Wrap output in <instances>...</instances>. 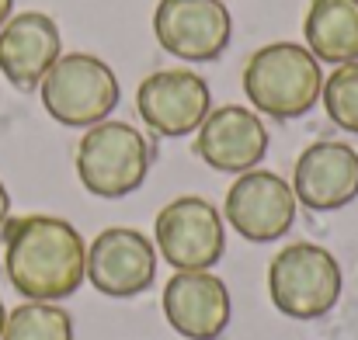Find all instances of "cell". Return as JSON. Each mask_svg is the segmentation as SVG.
<instances>
[{"label": "cell", "mask_w": 358, "mask_h": 340, "mask_svg": "<svg viewBox=\"0 0 358 340\" xmlns=\"http://www.w3.org/2000/svg\"><path fill=\"white\" fill-rule=\"evenodd\" d=\"M0 340H73V316L56 302H24L7 313Z\"/></svg>", "instance_id": "cell-16"}, {"label": "cell", "mask_w": 358, "mask_h": 340, "mask_svg": "<svg viewBox=\"0 0 358 340\" xmlns=\"http://www.w3.org/2000/svg\"><path fill=\"white\" fill-rule=\"evenodd\" d=\"M153 35L171 56L209 63L230 45L234 21L223 0H160L153 10Z\"/></svg>", "instance_id": "cell-7"}, {"label": "cell", "mask_w": 358, "mask_h": 340, "mask_svg": "<svg viewBox=\"0 0 358 340\" xmlns=\"http://www.w3.org/2000/svg\"><path fill=\"white\" fill-rule=\"evenodd\" d=\"M38 91H42V108L70 128H91L105 121L119 105L115 70L91 52L59 56L52 70L42 77Z\"/></svg>", "instance_id": "cell-4"}, {"label": "cell", "mask_w": 358, "mask_h": 340, "mask_svg": "<svg viewBox=\"0 0 358 340\" xmlns=\"http://www.w3.org/2000/svg\"><path fill=\"white\" fill-rule=\"evenodd\" d=\"M139 118L160 135H188L199 132L206 114L213 112L209 84L192 70H157L136 91Z\"/></svg>", "instance_id": "cell-10"}, {"label": "cell", "mask_w": 358, "mask_h": 340, "mask_svg": "<svg viewBox=\"0 0 358 340\" xmlns=\"http://www.w3.org/2000/svg\"><path fill=\"white\" fill-rule=\"evenodd\" d=\"M164 316L188 340H216L230 327V292L213 271H174L164 285Z\"/></svg>", "instance_id": "cell-12"}, {"label": "cell", "mask_w": 358, "mask_h": 340, "mask_svg": "<svg viewBox=\"0 0 358 340\" xmlns=\"http://www.w3.org/2000/svg\"><path fill=\"white\" fill-rule=\"evenodd\" d=\"M296 205L292 184L271 170H243L227 191V219L250 243L282 239L296 223Z\"/></svg>", "instance_id": "cell-9"}, {"label": "cell", "mask_w": 358, "mask_h": 340, "mask_svg": "<svg viewBox=\"0 0 358 340\" xmlns=\"http://www.w3.org/2000/svg\"><path fill=\"white\" fill-rule=\"evenodd\" d=\"M3 320H7V309H3V302H0V334H3Z\"/></svg>", "instance_id": "cell-20"}, {"label": "cell", "mask_w": 358, "mask_h": 340, "mask_svg": "<svg viewBox=\"0 0 358 340\" xmlns=\"http://www.w3.org/2000/svg\"><path fill=\"white\" fill-rule=\"evenodd\" d=\"M10 10H14V0H0V28L7 24V17H10Z\"/></svg>", "instance_id": "cell-19"}, {"label": "cell", "mask_w": 358, "mask_h": 340, "mask_svg": "<svg viewBox=\"0 0 358 340\" xmlns=\"http://www.w3.org/2000/svg\"><path fill=\"white\" fill-rule=\"evenodd\" d=\"M320 101H324V108H327V118H331L338 128L358 135V63L338 66V70L324 80Z\"/></svg>", "instance_id": "cell-17"}, {"label": "cell", "mask_w": 358, "mask_h": 340, "mask_svg": "<svg viewBox=\"0 0 358 340\" xmlns=\"http://www.w3.org/2000/svg\"><path fill=\"white\" fill-rule=\"evenodd\" d=\"M3 271L28 302L70 299L87 278L84 236L59 216H17L3 229Z\"/></svg>", "instance_id": "cell-1"}, {"label": "cell", "mask_w": 358, "mask_h": 340, "mask_svg": "<svg viewBox=\"0 0 358 340\" xmlns=\"http://www.w3.org/2000/svg\"><path fill=\"white\" fill-rule=\"evenodd\" d=\"M150 170V146L129 121H98L77 142V177L98 198L132 195Z\"/></svg>", "instance_id": "cell-5"}, {"label": "cell", "mask_w": 358, "mask_h": 340, "mask_svg": "<svg viewBox=\"0 0 358 340\" xmlns=\"http://www.w3.org/2000/svg\"><path fill=\"white\" fill-rule=\"evenodd\" d=\"M324 91L320 59L299 42H271L250 52L243 66V94L261 114L278 121L306 114Z\"/></svg>", "instance_id": "cell-2"}, {"label": "cell", "mask_w": 358, "mask_h": 340, "mask_svg": "<svg viewBox=\"0 0 358 340\" xmlns=\"http://www.w3.org/2000/svg\"><path fill=\"white\" fill-rule=\"evenodd\" d=\"M195 153L223 174L254 170L268 153V128L250 108L223 105L206 114V121L199 125Z\"/></svg>", "instance_id": "cell-14"}, {"label": "cell", "mask_w": 358, "mask_h": 340, "mask_svg": "<svg viewBox=\"0 0 358 340\" xmlns=\"http://www.w3.org/2000/svg\"><path fill=\"white\" fill-rule=\"evenodd\" d=\"M268 295L289 320L327 316L341 295V267L327 246L289 243L268 264Z\"/></svg>", "instance_id": "cell-3"}, {"label": "cell", "mask_w": 358, "mask_h": 340, "mask_svg": "<svg viewBox=\"0 0 358 340\" xmlns=\"http://www.w3.org/2000/svg\"><path fill=\"white\" fill-rule=\"evenodd\" d=\"M153 246L174 271H209L227 250L223 216L199 195L174 198L153 223Z\"/></svg>", "instance_id": "cell-6"}, {"label": "cell", "mask_w": 358, "mask_h": 340, "mask_svg": "<svg viewBox=\"0 0 358 340\" xmlns=\"http://www.w3.org/2000/svg\"><path fill=\"white\" fill-rule=\"evenodd\" d=\"M292 195L313 212H334L358 198V153L348 142H313L292 170Z\"/></svg>", "instance_id": "cell-11"}, {"label": "cell", "mask_w": 358, "mask_h": 340, "mask_svg": "<svg viewBox=\"0 0 358 340\" xmlns=\"http://www.w3.org/2000/svg\"><path fill=\"white\" fill-rule=\"evenodd\" d=\"M63 56L59 28L42 10L10 14L0 28V73L17 91H35L52 63Z\"/></svg>", "instance_id": "cell-13"}, {"label": "cell", "mask_w": 358, "mask_h": 340, "mask_svg": "<svg viewBox=\"0 0 358 340\" xmlns=\"http://www.w3.org/2000/svg\"><path fill=\"white\" fill-rule=\"evenodd\" d=\"M7 219H10V195H7V188H3V181H0V229H3Z\"/></svg>", "instance_id": "cell-18"}, {"label": "cell", "mask_w": 358, "mask_h": 340, "mask_svg": "<svg viewBox=\"0 0 358 340\" xmlns=\"http://www.w3.org/2000/svg\"><path fill=\"white\" fill-rule=\"evenodd\" d=\"M303 35L320 63H358V0H310Z\"/></svg>", "instance_id": "cell-15"}, {"label": "cell", "mask_w": 358, "mask_h": 340, "mask_svg": "<svg viewBox=\"0 0 358 340\" xmlns=\"http://www.w3.org/2000/svg\"><path fill=\"white\" fill-rule=\"evenodd\" d=\"M87 278L101 295L132 299L157 278V246L139 229L112 226L87 246Z\"/></svg>", "instance_id": "cell-8"}]
</instances>
